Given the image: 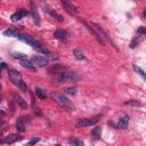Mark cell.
Returning <instances> with one entry per match:
<instances>
[{
	"label": "cell",
	"mask_w": 146,
	"mask_h": 146,
	"mask_svg": "<svg viewBox=\"0 0 146 146\" xmlns=\"http://www.w3.org/2000/svg\"><path fill=\"white\" fill-rule=\"evenodd\" d=\"M64 71H65V67H64L63 65H59V64H55L52 67L49 68V73H50V74H54V73L58 74V73L64 72Z\"/></svg>",
	"instance_id": "2e32d148"
},
{
	"label": "cell",
	"mask_w": 146,
	"mask_h": 146,
	"mask_svg": "<svg viewBox=\"0 0 146 146\" xmlns=\"http://www.w3.org/2000/svg\"><path fill=\"white\" fill-rule=\"evenodd\" d=\"M39 141H40V138H39V137H33L30 141H27V143H26V145H25V146H33V145H35V144H36V143H39Z\"/></svg>",
	"instance_id": "4316f807"
},
{
	"label": "cell",
	"mask_w": 146,
	"mask_h": 146,
	"mask_svg": "<svg viewBox=\"0 0 146 146\" xmlns=\"http://www.w3.org/2000/svg\"><path fill=\"white\" fill-rule=\"evenodd\" d=\"M17 38H18L21 41H23V42L27 43L29 46L33 47L34 49H36L38 51H40V52H42V54H44V55H50V51H49L46 47H43L40 42H38L34 38L30 36V35H27V34H18Z\"/></svg>",
	"instance_id": "6da1fadb"
},
{
	"label": "cell",
	"mask_w": 146,
	"mask_h": 146,
	"mask_svg": "<svg viewBox=\"0 0 146 146\" xmlns=\"http://www.w3.org/2000/svg\"><path fill=\"white\" fill-rule=\"evenodd\" d=\"M143 15L146 17V9H144V11H143Z\"/></svg>",
	"instance_id": "e575fe53"
},
{
	"label": "cell",
	"mask_w": 146,
	"mask_h": 146,
	"mask_svg": "<svg viewBox=\"0 0 146 146\" xmlns=\"http://www.w3.org/2000/svg\"><path fill=\"white\" fill-rule=\"evenodd\" d=\"M8 75H9V80L15 84V86H17L18 88L24 83V81H23V78H22V74L17 71V70H15V68H11V70H9V73H8Z\"/></svg>",
	"instance_id": "8992f818"
},
{
	"label": "cell",
	"mask_w": 146,
	"mask_h": 146,
	"mask_svg": "<svg viewBox=\"0 0 146 146\" xmlns=\"http://www.w3.org/2000/svg\"><path fill=\"white\" fill-rule=\"evenodd\" d=\"M22 120H23L24 123H25V122H31V117H30V116H23Z\"/></svg>",
	"instance_id": "d6a6232c"
},
{
	"label": "cell",
	"mask_w": 146,
	"mask_h": 146,
	"mask_svg": "<svg viewBox=\"0 0 146 146\" xmlns=\"http://www.w3.org/2000/svg\"><path fill=\"white\" fill-rule=\"evenodd\" d=\"M50 96H51V98L62 107V108H64V110H66V111H74V105L71 103V100L68 99V98H66L63 94H59V92H57V91H52L51 94H50Z\"/></svg>",
	"instance_id": "7a4b0ae2"
},
{
	"label": "cell",
	"mask_w": 146,
	"mask_h": 146,
	"mask_svg": "<svg viewBox=\"0 0 146 146\" xmlns=\"http://www.w3.org/2000/svg\"><path fill=\"white\" fill-rule=\"evenodd\" d=\"M54 38L57 39V40H59V41H65L66 40V32L64 30H62V29H58V30L55 31Z\"/></svg>",
	"instance_id": "5bb4252c"
},
{
	"label": "cell",
	"mask_w": 146,
	"mask_h": 146,
	"mask_svg": "<svg viewBox=\"0 0 146 146\" xmlns=\"http://www.w3.org/2000/svg\"><path fill=\"white\" fill-rule=\"evenodd\" d=\"M137 44H138V38H133V40H132V41H131V43H130V48H132V49H133Z\"/></svg>",
	"instance_id": "f1b7e54d"
},
{
	"label": "cell",
	"mask_w": 146,
	"mask_h": 146,
	"mask_svg": "<svg viewBox=\"0 0 146 146\" xmlns=\"http://www.w3.org/2000/svg\"><path fill=\"white\" fill-rule=\"evenodd\" d=\"M100 133H102V128L100 127H96L91 131V138L94 140H98L100 138Z\"/></svg>",
	"instance_id": "ac0fdd59"
},
{
	"label": "cell",
	"mask_w": 146,
	"mask_h": 146,
	"mask_svg": "<svg viewBox=\"0 0 146 146\" xmlns=\"http://www.w3.org/2000/svg\"><path fill=\"white\" fill-rule=\"evenodd\" d=\"M30 13H31V15H32V17H33V21H34V23L36 24V26H40V24H41V23H40V16H39L36 6H35L33 2L30 3Z\"/></svg>",
	"instance_id": "ba28073f"
},
{
	"label": "cell",
	"mask_w": 146,
	"mask_h": 146,
	"mask_svg": "<svg viewBox=\"0 0 146 146\" xmlns=\"http://www.w3.org/2000/svg\"><path fill=\"white\" fill-rule=\"evenodd\" d=\"M30 95H31V106L33 107V108H35L34 106H35V99H34V95H33V92L31 91L30 92Z\"/></svg>",
	"instance_id": "f546056e"
},
{
	"label": "cell",
	"mask_w": 146,
	"mask_h": 146,
	"mask_svg": "<svg viewBox=\"0 0 146 146\" xmlns=\"http://www.w3.org/2000/svg\"><path fill=\"white\" fill-rule=\"evenodd\" d=\"M90 25H91V26H94L95 31H96V32H97V33H98V34L102 36V39H103V40L105 39V40H106V41H107V42L111 44V47H112V48H114V49L117 51V48H116V46H115L114 41H113V40H112V38L108 35V33H107V32L104 30V27H103V26H100L99 24H96V23H91Z\"/></svg>",
	"instance_id": "277c9868"
},
{
	"label": "cell",
	"mask_w": 146,
	"mask_h": 146,
	"mask_svg": "<svg viewBox=\"0 0 146 146\" xmlns=\"http://www.w3.org/2000/svg\"><path fill=\"white\" fill-rule=\"evenodd\" d=\"M16 130H17V132H24L25 131V123L23 122L22 117L16 121Z\"/></svg>",
	"instance_id": "44dd1931"
},
{
	"label": "cell",
	"mask_w": 146,
	"mask_h": 146,
	"mask_svg": "<svg viewBox=\"0 0 146 146\" xmlns=\"http://www.w3.org/2000/svg\"><path fill=\"white\" fill-rule=\"evenodd\" d=\"M73 55H74V57H75L76 59H79V60H82V59L86 58V57H84V54H83L81 50H79V49H74V50H73Z\"/></svg>",
	"instance_id": "7402d4cb"
},
{
	"label": "cell",
	"mask_w": 146,
	"mask_h": 146,
	"mask_svg": "<svg viewBox=\"0 0 146 146\" xmlns=\"http://www.w3.org/2000/svg\"><path fill=\"white\" fill-rule=\"evenodd\" d=\"M137 32H138V34H146V29L143 27V26H140V27H138Z\"/></svg>",
	"instance_id": "4dcf8cb0"
},
{
	"label": "cell",
	"mask_w": 146,
	"mask_h": 146,
	"mask_svg": "<svg viewBox=\"0 0 146 146\" xmlns=\"http://www.w3.org/2000/svg\"><path fill=\"white\" fill-rule=\"evenodd\" d=\"M103 116V114H98V115H95V116H91V117H86V119H81L76 122V127L78 128H86V127H90V125H94L96 124L99 119Z\"/></svg>",
	"instance_id": "5b68a950"
},
{
	"label": "cell",
	"mask_w": 146,
	"mask_h": 146,
	"mask_svg": "<svg viewBox=\"0 0 146 146\" xmlns=\"http://www.w3.org/2000/svg\"><path fill=\"white\" fill-rule=\"evenodd\" d=\"M11 56H13L14 58H19V59H24V58H25V55L22 54V52H13Z\"/></svg>",
	"instance_id": "83f0119b"
},
{
	"label": "cell",
	"mask_w": 146,
	"mask_h": 146,
	"mask_svg": "<svg viewBox=\"0 0 146 146\" xmlns=\"http://www.w3.org/2000/svg\"><path fill=\"white\" fill-rule=\"evenodd\" d=\"M13 97H14V100H15V103L19 106V107H22V108H26L27 107V104H26V102L23 99V97H21L17 92H15L14 95H13Z\"/></svg>",
	"instance_id": "4fadbf2b"
},
{
	"label": "cell",
	"mask_w": 146,
	"mask_h": 146,
	"mask_svg": "<svg viewBox=\"0 0 146 146\" xmlns=\"http://www.w3.org/2000/svg\"><path fill=\"white\" fill-rule=\"evenodd\" d=\"M21 139H22V137L18 133H11V135H8V136L3 137L0 141H1V144H13V143H15L17 140H21Z\"/></svg>",
	"instance_id": "9c48e42d"
},
{
	"label": "cell",
	"mask_w": 146,
	"mask_h": 146,
	"mask_svg": "<svg viewBox=\"0 0 146 146\" xmlns=\"http://www.w3.org/2000/svg\"><path fill=\"white\" fill-rule=\"evenodd\" d=\"M43 7H44V11L49 13V14H50V15H51L52 17H55V18H56V19H57L58 22H63V17H62V16H60L59 14H57L56 11H54V10H52V9H51V8H50V7L48 6V5H44Z\"/></svg>",
	"instance_id": "9a60e30c"
},
{
	"label": "cell",
	"mask_w": 146,
	"mask_h": 146,
	"mask_svg": "<svg viewBox=\"0 0 146 146\" xmlns=\"http://www.w3.org/2000/svg\"><path fill=\"white\" fill-rule=\"evenodd\" d=\"M55 80L57 83H68V82H76L79 80V75L76 72H60L56 74Z\"/></svg>",
	"instance_id": "3957f363"
},
{
	"label": "cell",
	"mask_w": 146,
	"mask_h": 146,
	"mask_svg": "<svg viewBox=\"0 0 146 146\" xmlns=\"http://www.w3.org/2000/svg\"><path fill=\"white\" fill-rule=\"evenodd\" d=\"M35 95H36V97H38L39 99H41V100H44V99H46V97H47L46 91H44L43 89L39 88V87H36V88H35Z\"/></svg>",
	"instance_id": "ffe728a7"
},
{
	"label": "cell",
	"mask_w": 146,
	"mask_h": 146,
	"mask_svg": "<svg viewBox=\"0 0 146 146\" xmlns=\"http://www.w3.org/2000/svg\"><path fill=\"white\" fill-rule=\"evenodd\" d=\"M31 62H32L33 65L36 66V67H44V66H47V64H48V60H47L44 57L40 56V55H33L32 58H31Z\"/></svg>",
	"instance_id": "52a82bcc"
},
{
	"label": "cell",
	"mask_w": 146,
	"mask_h": 146,
	"mask_svg": "<svg viewBox=\"0 0 146 146\" xmlns=\"http://www.w3.org/2000/svg\"><path fill=\"white\" fill-rule=\"evenodd\" d=\"M124 104H125V105H130V106H140V105H141V103H140V102H138V100H135V99H131V100H127Z\"/></svg>",
	"instance_id": "484cf974"
},
{
	"label": "cell",
	"mask_w": 146,
	"mask_h": 146,
	"mask_svg": "<svg viewBox=\"0 0 146 146\" xmlns=\"http://www.w3.org/2000/svg\"><path fill=\"white\" fill-rule=\"evenodd\" d=\"M9 105H10V108H11V110H10V111H11V114H14V113H15V106H14V102H10V103H9Z\"/></svg>",
	"instance_id": "1f68e13d"
},
{
	"label": "cell",
	"mask_w": 146,
	"mask_h": 146,
	"mask_svg": "<svg viewBox=\"0 0 146 146\" xmlns=\"http://www.w3.org/2000/svg\"><path fill=\"white\" fill-rule=\"evenodd\" d=\"M1 64H2V68H6V63H3V62H2Z\"/></svg>",
	"instance_id": "836d02e7"
},
{
	"label": "cell",
	"mask_w": 146,
	"mask_h": 146,
	"mask_svg": "<svg viewBox=\"0 0 146 146\" xmlns=\"http://www.w3.org/2000/svg\"><path fill=\"white\" fill-rule=\"evenodd\" d=\"M64 92L66 95H70V96H74L76 94V89L74 87H70V88H65L64 89Z\"/></svg>",
	"instance_id": "cb8c5ba5"
},
{
	"label": "cell",
	"mask_w": 146,
	"mask_h": 146,
	"mask_svg": "<svg viewBox=\"0 0 146 146\" xmlns=\"http://www.w3.org/2000/svg\"><path fill=\"white\" fill-rule=\"evenodd\" d=\"M62 5H63V7H64V9L67 11V13H70V14H76L78 13V9H76V7L71 2V1H67V0H62Z\"/></svg>",
	"instance_id": "30bf717a"
},
{
	"label": "cell",
	"mask_w": 146,
	"mask_h": 146,
	"mask_svg": "<svg viewBox=\"0 0 146 146\" xmlns=\"http://www.w3.org/2000/svg\"><path fill=\"white\" fill-rule=\"evenodd\" d=\"M29 15V11H26V10H17V11H15L11 16H10V19L13 21V22H18L19 19H22L23 17H25V16H27Z\"/></svg>",
	"instance_id": "8fae6325"
},
{
	"label": "cell",
	"mask_w": 146,
	"mask_h": 146,
	"mask_svg": "<svg viewBox=\"0 0 146 146\" xmlns=\"http://www.w3.org/2000/svg\"><path fill=\"white\" fill-rule=\"evenodd\" d=\"M133 70L138 73V75H140L141 76V79L143 80H145L146 81V73H145V71L144 70H141L139 66H137V65H133Z\"/></svg>",
	"instance_id": "603a6c76"
},
{
	"label": "cell",
	"mask_w": 146,
	"mask_h": 146,
	"mask_svg": "<svg viewBox=\"0 0 146 146\" xmlns=\"http://www.w3.org/2000/svg\"><path fill=\"white\" fill-rule=\"evenodd\" d=\"M21 65L23 67L27 68V70H31V71H34V68H35L34 65H33V63L31 60H29V59H22L21 60Z\"/></svg>",
	"instance_id": "d6986e66"
},
{
	"label": "cell",
	"mask_w": 146,
	"mask_h": 146,
	"mask_svg": "<svg viewBox=\"0 0 146 146\" xmlns=\"http://www.w3.org/2000/svg\"><path fill=\"white\" fill-rule=\"evenodd\" d=\"M18 31L16 29H13V27H9L7 30L3 31V35L5 36H18Z\"/></svg>",
	"instance_id": "e0dca14e"
},
{
	"label": "cell",
	"mask_w": 146,
	"mask_h": 146,
	"mask_svg": "<svg viewBox=\"0 0 146 146\" xmlns=\"http://www.w3.org/2000/svg\"><path fill=\"white\" fill-rule=\"evenodd\" d=\"M128 124H129V116L128 115H122L119 119V121H117L116 128L117 129H127L128 128Z\"/></svg>",
	"instance_id": "7c38bea8"
},
{
	"label": "cell",
	"mask_w": 146,
	"mask_h": 146,
	"mask_svg": "<svg viewBox=\"0 0 146 146\" xmlns=\"http://www.w3.org/2000/svg\"><path fill=\"white\" fill-rule=\"evenodd\" d=\"M68 143H70V145H72V146H83V143H82L81 140L76 139V138L70 139V140H68Z\"/></svg>",
	"instance_id": "d4e9b609"
}]
</instances>
